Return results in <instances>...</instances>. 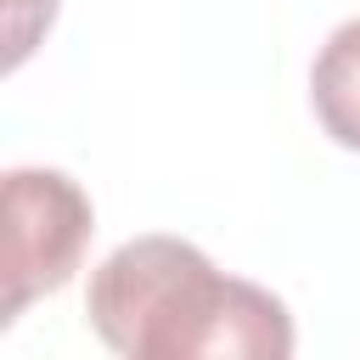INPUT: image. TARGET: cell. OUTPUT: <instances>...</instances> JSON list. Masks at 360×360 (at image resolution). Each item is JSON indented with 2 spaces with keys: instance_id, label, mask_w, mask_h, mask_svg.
Segmentation results:
<instances>
[{
  "instance_id": "1",
  "label": "cell",
  "mask_w": 360,
  "mask_h": 360,
  "mask_svg": "<svg viewBox=\"0 0 360 360\" xmlns=\"http://www.w3.org/2000/svg\"><path fill=\"white\" fill-rule=\"evenodd\" d=\"M96 338L129 360H287L292 315L276 292L225 276L197 242L135 236L84 292Z\"/></svg>"
},
{
  "instance_id": "2",
  "label": "cell",
  "mask_w": 360,
  "mask_h": 360,
  "mask_svg": "<svg viewBox=\"0 0 360 360\" xmlns=\"http://www.w3.org/2000/svg\"><path fill=\"white\" fill-rule=\"evenodd\" d=\"M96 231V208L62 169L6 174V248H0V326H11L39 292H56Z\"/></svg>"
},
{
  "instance_id": "3",
  "label": "cell",
  "mask_w": 360,
  "mask_h": 360,
  "mask_svg": "<svg viewBox=\"0 0 360 360\" xmlns=\"http://www.w3.org/2000/svg\"><path fill=\"white\" fill-rule=\"evenodd\" d=\"M309 101H315V118L321 129L360 152V17H349L343 28L326 34L315 68H309Z\"/></svg>"
},
{
  "instance_id": "4",
  "label": "cell",
  "mask_w": 360,
  "mask_h": 360,
  "mask_svg": "<svg viewBox=\"0 0 360 360\" xmlns=\"http://www.w3.org/2000/svg\"><path fill=\"white\" fill-rule=\"evenodd\" d=\"M56 0H6V68H22L39 34L51 28Z\"/></svg>"
}]
</instances>
